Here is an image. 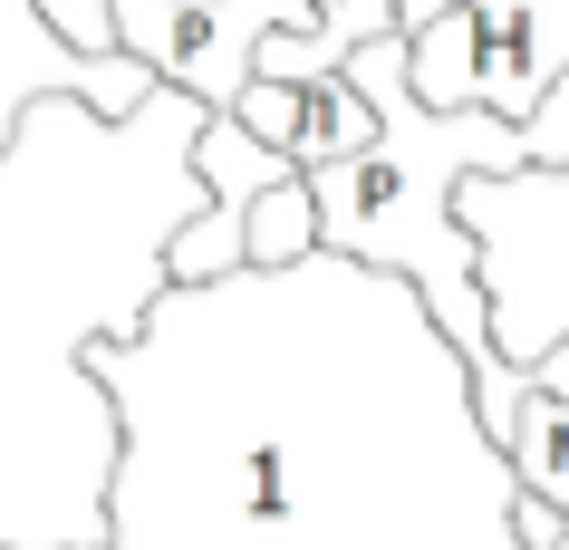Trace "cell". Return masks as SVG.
<instances>
[{
  "instance_id": "cell-1",
  "label": "cell",
  "mask_w": 569,
  "mask_h": 550,
  "mask_svg": "<svg viewBox=\"0 0 569 550\" xmlns=\"http://www.w3.org/2000/svg\"><path fill=\"white\" fill-rule=\"evenodd\" d=\"M78 367L117 416L97 550H531L473 367L358 251L164 280Z\"/></svg>"
},
{
  "instance_id": "cell-2",
  "label": "cell",
  "mask_w": 569,
  "mask_h": 550,
  "mask_svg": "<svg viewBox=\"0 0 569 550\" xmlns=\"http://www.w3.org/2000/svg\"><path fill=\"white\" fill-rule=\"evenodd\" d=\"M453 222L473 232L492 348L540 367L569 338V164H473L453 174Z\"/></svg>"
},
{
  "instance_id": "cell-3",
  "label": "cell",
  "mask_w": 569,
  "mask_h": 550,
  "mask_svg": "<svg viewBox=\"0 0 569 550\" xmlns=\"http://www.w3.org/2000/svg\"><path fill=\"white\" fill-rule=\"evenodd\" d=\"M107 10H117V49H136L203 117H222L251 78H329L338 68L309 0H107Z\"/></svg>"
},
{
  "instance_id": "cell-4",
  "label": "cell",
  "mask_w": 569,
  "mask_h": 550,
  "mask_svg": "<svg viewBox=\"0 0 569 550\" xmlns=\"http://www.w3.org/2000/svg\"><path fill=\"white\" fill-rule=\"evenodd\" d=\"M396 39L425 107L531 117L569 68V0H396Z\"/></svg>"
},
{
  "instance_id": "cell-5",
  "label": "cell",
  "mask_w": 569,
  "mask_h": 550,
  "mask_svg": "<svg viewBox=\"0 0 569 550\" xmlns=\"http://www.w3.org/2000/svg\"><path fill=\"white\" fill-rule=\"evenodd\" d=\"M59 88L88 97L97 117H126V107H146L154 68L136 49H68L39 0H0V146H10L30 97H59Z\"/></svg>"
},
{
  "instance_id": "cell-6",
  "label": "cell",
  "mask_w": 569,
  "mask_h": 550,
  "mask_svg": "<svg viewBox=\"0 0 569 550\" xmlns=\"http://www.w3.org/2000/svg\"><path fill=\"white\" fill-rule=\"evenodd\" d=\"M222 117H241L251 136H270L300 174H319V164H338V154L377 146V97H367L348 68H329V78H251Z\"/></svg>"
},
{
  "instance_id": "cell-7",
  "label": "cell",
  "mask_w": 569,
  "mask_h": 550,
  "mask_svg": "<svg viewBox=\"0 0 569 550\" xmlns=\"http://www.w3.org/2000/svg\"><path fill=\"white\" fill-rule=\"evenodd\" d=\"M502 454H511V473H521V492H540V502L569 521V397L521 387V406L502 416Z\"/></svg>"
},
{
  "instance_id": "cell-8",
  "label": "cell",
  "mask_w": 569,
  "mask_h": 550,
  "mask_svg": "<svg viewBox=\"0 0 569 550\" xmlns=\"http://www.w3.org/2000/svg\"><path fill=\"white\" fill-rule=\"evenodd\" d=\"M319 242V193L309 174H280L251 193V213H241V261H300Z\"/></svg>"
},
{
  "instance_id": "cell-9",
  "label": "cell",
  "mask_w": 569,
  "mask_h": 550,
  "mask_svg": "<svg viewBox=\"0 0 569 550\" xmlns=\"http://www.w3.org/2000/svg\"><path fill=\"white\" fill-rule=\"evenodd\" d=\"M309 10H319V39L338 49V68H348L358 39H387L396 30V0H309Z\"/></svg>"
},
{
  "instance_id": "cell-10",
  "label": "cell",
  "mask_w": 569,
  "mask_h": 550,
  "mask_svg": "<svg viewBox=\"0 0 569 550\" xmlns=\"http://www.w3.org/2000/svg\"><path fill=\"white\" fill-rule=\"evenodd\" d=\"M511 521H521V541H531V550H560V541H569V521L550 512L540 492H521V512H511Z\"/></svg>"
},
{
  "instance_id": "cell-11",
  "label": "cell",
  "mask_w": 569,
  "mask_h": 550,
  "mask_svg": "<svg viewBox=\"0 0 569 550\" xmlns=\"http://www.w3.org/2000/svg\"><path fill=\"white\" fill-rule=\"evenodd\" d=\"M531 387H550V397H569V338H560V348H550V358L531 367Z\"/></svg>"
}]
</instances>
